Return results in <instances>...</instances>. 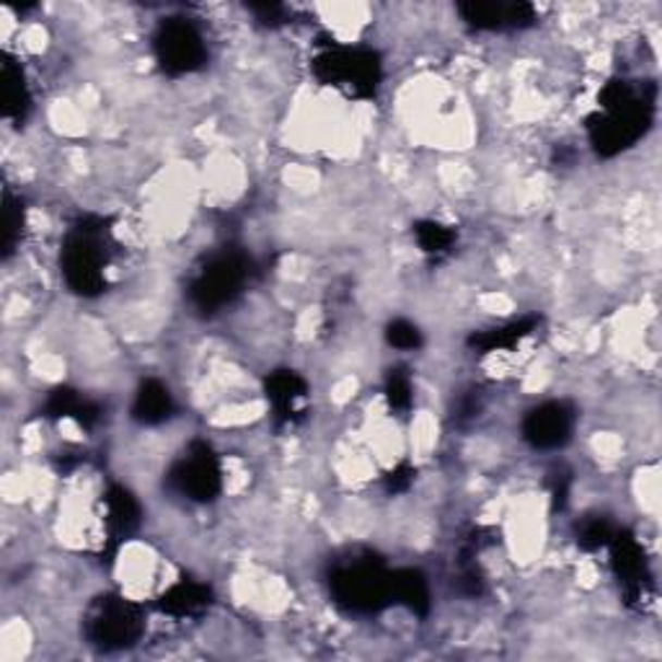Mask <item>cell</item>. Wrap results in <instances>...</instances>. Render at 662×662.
<instances>
[{
	"instance_id": "obj_1",
	"label": "cell",
	"mask_w": 662,
	"mask_h": 662,
	"mask_svg": "<svg viewBox=\"0 0 662 662\" xmlns=\"http://www.w3.org/2000/svg\"><path fill=\"white\" fill-rule=\"evenodd\" d=\"M654 99H658L654 83L641 86H634L632 81L605 83L598 96L600 109L588 117V135L596 154L611 158L632 148L650 130Z\"/></svg>"
},
{
	"instance_id": "obj_2",
	"label": "cell",
	"mask_w": 662,
	"mask_h": 662,
	"mask_svg": "<svg viewBox=\"0 0 662 662\" xmlns=\"http://www.w3.org/2000/svg\"><path fill=\"white\" fill-rule=\"evenodd\" d=\"M62 274H65L68 287L73 293L99 295L107 280H103V267H107V228L99 218H86L68 233L65 246H62Z\"/></svg>"
},
{
	"instance_id": "obj_3",
	"label": "cell",
	"mask_w": 662,
	"mask_h": 662,
	"mask_svg": "<svg viewBox=\"0 0 662 662\" xmlns=\"http://www.w3.org/2000/svg\"><path fill=\"white\" fill-rule=\"evenodd\" d=\"M316 78L357 99H370L381 83V58L368 47L331 45L314 60Z\"/></svg>"
},
{
	"instance_id": "obj_4",
	"label": "cell",
	"mask_w": 662,
	"mask_h": 662,
	"mask_svg": "<svg viewBox=\"0 0 662 662\" xmlns=\"http://www.w3.org/2000/svg\"><path fill=\"white\" fill-rule=\"evenodd\" d=\"M331 596L347 611L376 613L393 600V572L376 559L344 564L331 575Z\"/></svg>"
},
{
	"instance_id": "obj_5",
	"label": "cell",
	"mask_w": 662,
	"mask_h": 662,
	"mask_svg": "<svg viewBox=\"0 0 662 662\" xmlns=\"http://www.w3.org/2000/svg\"><path fill=\"white\" fill-rule=\"evenodd\" d=\"M86 637L101 650H124L143 637V613L133 600L103 596L86 616Z\"/></svg>"
},
{
	"instance_id": "obj_6",
	"label": "cell",
	"mask_w": 662,
	"mask_h": 662,
	"mask_svg": "<svg viewBox=\"0 0 662 662\" xmlns=\"http://www.w3.org/2000/svg\"><path fill=\"white\" fill-rule=\"evenodd\" d=\"M252 261L241 252H220L192 282V301L205 314H216L244 290Z\"/></svg>"
},
{
	"instance_id": "obj_7",
	"label": "cell",
	"mask_w": 662,
	"mask_h": 662,
	"mask_svg": "<svg viewBox=\"0 0 662 662\" xmlns=\"http://www.w3.org/2000/svg\"><path fill=\"white\" fill-rule=\"evenodd\" d=\"M154 52L161 71L169 75L195 73L207 60L203 34L186 19H166L158 26L154 37Z\"/></svg>"
},
{
	"instance_id": "obj_8",
	"label": "cell",
	"mask_w": 662,
	"mask_h": 662,
	"mask_svg": "<svg viewBox=\"0 0 662 662\" xmlns=\"http://www.w3.org/2000/svg\"><path fill=\"white\" fill-rule=\"evenodd\" d=\"M171 487L176 492L195 502H210L220 494L223 479H220L218 455L207 443H192L189 451L169 474Z\"/></svg>"
},
{
	"instance_id": "obj_9",
	"label": "cell",
	"mask_w": 662,
	"mask_h": 662,
	"mask_svg": "<svg viewBox=\"0 0 662 662\" xmlns=\"http://www.w3.org/2000/svg\"><path fill=\"white\" fill-rule=\"evenodd\" d=\"M575 430V412L564 402H547L530 409L523 419V438L538 451H554L569 443Z\"/></svg>"
},
{
	"instance_id": "obj_10",
	"label": "cell",
	"mask_w": 662,
	"mask_h": 662,
	"mask_svg": "<svg viewBox=\"0 0 662 662\" xmlns=\"http://www.w3.org/2000/svg\"><path fill=\"white\" fill-rule=\"evenodd\" d=\"M611 564L616 572L621 588H624L629 603L645 598L647 585H650V567H647L645 551H641L639 541L629 534H613L611 538Z\"/></svg>"
},
{
	"instance_id": "obj_11",
	"label": "cell",
	"mask_w": 662,
	"mask_h": 662,
	"mask_svg": "<svg viewBox=\"0 0 662 662\" xmlns=\"http://www.w3.org/2000/svg\"><path fill=\"white\" fill-rule=\"evenodd\" d=\"M461 19L479 32L526 29L536 21V9L530 3H461Z\"/></svg>"
},
{
	"instance_id": "obj_12",
	"label": "cell",
	"mask_w": 662,
	"mask_h": 662,
	"mask_svg": "<svg viewBox=\"0 0 662 662\" xmlns=\"http://www.w3.org/2000/svg\"><path fill=\"white\" fill-rule=\"evenodd\" d=\"M308 385L298 372L293 370H274L267 378V399L272 404L278 425H290L298 414V402L306 396Z\"/></svg>"
},
{
	"instance_id": "obj_13",
	"label": "cell",
	"mask_w": 662,
	"mask_h": 662,
	"mask_svg": "<svg viewBox=\"0 0 662 662\" xmlns=\"http://www.w3.org/2000/svg\"><path fill=\"white\" fill-rule=\"evenodd\" d=\"M174 414V399L161 381H143L135 393L133 419L140 425H161Z\"/></svg>"
},
{
	"instance_id": "obj_14",
	"label": "cell",
	"mask_w": 662,
	"mask_h": 662,
	"mask_svg": "<svg viewBox=\"0 0 662 662\" xmlns=\"http://www.w3.org/2000/svg\"><path fill=\"white\" fill-rule=\"evenodd\" d=\"M103 505H107L109 538H114V541L130 536L140 526V505H137L135 497L124 487L109 489L107 497H103Z\"/></svg>"
},
{
	"instance_id": "obj_15",
	"label": "cell",
	"mask_w": 662,
	"mask_h": 662,
	"mask_svg": "<svg viewBox=\"0 0 662 662\" xmlns=\"http://www.w3.org/2000/svg\"><path fill=\"white\" fill-rule=\"evenodd\" d=\"M29 86H26L24 71L16 62L3 58L0 65V103H3L5 120H24L29 112Z\"/></svg>"
},
{
	"instance_id": "obj_16",
	"label": "cell",
	"mask_w": 662,
	"mask_h": 662,
	"mask_svg": "<svg viewBox=\"0 0 662 662\" xmlns=\"http://www.w3.org/2000/svg\"><path fill=\"white\" fill-rule=\"evenodd\" d=\"M210 605V588L195 579H182L161 598V611L174 618H189Z\"/></svg>"
},
{
	"instance_id": "obj_17",
	"label": "cell",
	"mask_w": 662,
	"mask_h": 662,
	"mask_svg": "<svg viewBox=\"0 0 662 662\" xmlns=\"http://www.w3.org/2000/svg\"><path fill=\"white\" fill-rule=\"evenodd\" d=\"M393 600L409 605L414 613H427L430 609V588L422 572L417 569H396L393 572Z\"/></svg>"
},
{
	"instance_id": "obj_18",
	"label": "cell",
	"mask_w": 662,
	"mask_h": 662,
	"mask_svg": "<svg viewBox=\"0 0 662 662\" xmlns=\"http://www.w3.org/2000/svg\"><path fill=\"white\" fill-rule=\"evenodd\" d=\"M47 412H50V417H73L86 427H91L96 419H99V409H96V404L86 402L81 393H75L71 389L54 391L50 396V402H47Z\"/></svg>"
},
{
	"instance_id": "obj_19",
	"label": "cell",
	"mask_w": 662,
	"mask_h": 662,
	"mask_svg": "<svg viewBox=\"0 0 662 662\" xmlns=\"http://www.w3.org/2000/svg\"><path fill=\"white\" fill-rule=\"evenodd\" d=\"M536 319H523L513 321L507 327L485 331V334H474L471 336V347H479L481 352H494V350H510L515 347L517 342L526 340L530 331L536 329Z\"/></svg>"
},
{
	"instance_id": "obj_20",
	"label": "cell",
	"mask_w": 662,
	"mask_h": 662,
	"mask_svg": "<svg viewBox=\"0 0 662 662\" xmlns=\"http://www.w3.org/2000/svg\"><path fill=\"white\" fill-rule=\"evenodd\" d=\"M414 236H417V244L425 254H432V257H440V254L451 252L455 233L451 228L434 223V220H422V223L414 225Z\"/></svg>"
},
{
	"instance_id": "obj_21",
	"label": "cell",
	"mask_w": 662,
	"mask_h": 662,
	"mask_svg": "<svg viewBox=\"0 0 662 662\" xmlns=\"http://www.w3.org/2000/svg\"><path fill=\"white\" fill-rule=\"evenodd\" d=\"M611 538H613V528L603 520V517H590V520H585L577 530V543L585 551L605 549L611 543Z\"/></svg>"
},
{
	"instance_id": "obj_22",
	"label": "cell",
	"mask_w": 662,
	"mask_h": 662,
	"mask_svg": "<svg viewBox=\"0 0 662 662\" xmlns=\"http://www.w3.org/2000/svg\"><path fill=\"white\" fill-rule=\"evenodd\" d=\"M385 340H389L391 347L412 352V350L422 347V331L414 327L412 321L396 319L389 323V329H385Z\"/></svg>"
},
{
	"instance_id": "obj_23",
	"label": "cell",
	"mask_w": 662,
	"mask_h": 662,
	"mask_svg": "<svg viewBox=\"0 0 662 662\" xmlns=\"http://www.w3.org/2000/svg\"><path fill=\"white\" fill-rule=\"evenodd\" d=\"M385 399H389L391 409L406 412L412 406V381L402 370H391L385 378Z\"/></svg>"
},
{
	"instance_id": "obj_24",
	"label": "cell",
	"mask_w": 662,
	"mask_h": 662,
	"mask_svg": "<svg viewBox=\"0 0 662 662\" xmlns=\"http://www.w3.org/2000/svg\"><path fill=\"white\" fill-rule=\"evenodd\" d=\"M21 223H24V216H21V207L11 203V197H5V216H3V248L5 254L13 252V244H16V233Z\"/></svg>"
},
{
	"instance_id": "obj_25",
	"label": "cell",
	"mask_w": 662,
	"mask_h": 662,
	"mask_svg": "<svg viewBox=\"0 0 662 662\" xmlns=\"http://www.w3.org/2000/svg\"><path fill=\"white\" fill-rule=\"evenodd\" d=\"M412 476H414V471H409V468H404V466L396 468V471L389 476L391 492H404V489L412 485Z\"/></svg>"
}]
</instances>
